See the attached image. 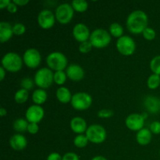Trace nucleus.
Segmentation results:
<instances>
[{
  "instance_id": "f257e3e1",
  "label": "nucleus",
  "mask_w": 160,
  "mask_h": 160,
  "mask_svg": "<svg viewBox=\"0 0 160 160\" xmlns=\"http://www.w3.org/2000/svg\"><path fill=\"white\" fill-rule=\"evenodd\" d=\"M148 17L146 12L143 10L137 9L128 15L127 18V28L134 34H140L143 33L145 29L148 28Z\"/></svg>"
},
{
  "instance_id": "f03ea898",
  "label": "nucleus",
  "mask_w": 160,
  "mask_h": 160,
  "mask_svg": "<svg viewBox=\"0 0 160 160\" xmlns=\"http://www.w3.org/2000/svg\"><path fill=\"white\" fill-rule=\"evenodd\" d=\"M46 63L52 71H64L68 67V59L62 52H53L47 56Z\"/></svg>"
},
{
  "instance_id": "7ed1b4c3",
  "label": "nucleus",
  "mask_w": 160,
  "mask_h": 160,
  "mask_svg": "<svg viewBox=\"0 0 160 160\" xmlns=\"http://www.w3.org/2000/svg\"><path fill=\"white\" fill-rule=\"evenodd\" d=\"M2 67L6 71L11 73H17L20 71L23 67V58L20 57L19 54L16 52H8L2 58Z\"/></svg>"
},
{
  "instance_id": "20e7f679",
  "label": "nucleus",
  "mask_w": 160,
  "mask_h": 160,
  "mask_svg": "<svg viewBox=\"0 0 160 160\" xmlns=\"http://www.w3.org/2000/svg\"><path fill=\"white\" fill-rule=\"evenodd\" d=\"M34 81L39 88L45 90L54 83V73L48 67L41 68L35 73Z\"/></svg>"
},
{
  "instance_id": "39448f33",
  "label": "nucleus",
  "mask_w": 160,
  "mask_h": 160,
  "mask_svg": "<svg viewBox=\"0 0 160 160\" xmlns=\"http://www.w3.org/2000/svg\"><path fill=\"white\" fill-rule=\"evenodd\" d=\"M112 36L109 31L102 28H97L91 33L90 42L96 48H104L110 44Z\"/></svg>"
},
{
  "instance_id": "423d86ee",
  "label": "nucleus",
  "mask_w": 160,
  "mask_h": 160,
  "mask_svg": "<svg viewBox=\"0 0 160 160\" xmlns=\"http://www.w3.org/2000/svg\"><path fill=\"white\" fill-rule=\"evenodd\" d=\"M85 135L89 142L97 145L103 143L107 137L106 129L99 124L90 125L86 131Z\"/></svg>"
},
{
  "instance_id": "0eeeda50",
  "label": "nucleus",
  "mask_w": 160,
  "mask_h": 160,
  "mask_svg": "<svg viewBox=\"0 0 160 160\" xmlns=\"http://www.w3.org/2000/svg\"><path fill=\"white\" fill-rule=\"evenodd\" d=\"M70 104H71L72 107L76 110H86L92 106V97L87 92H77L74 95H73Z\"/></svg>"
},
{
  "instance_id": "6e6552de",
  "label": "nucleus",
  "mask_w": 160,
  "mask_h": 160,
  "mask_svg": "<svg viewBox=\"0 0 160 160\" xmlns=\"http://www.w3.org/2000/svg\"><path fill=\"white\" fill-rule=\"evenodd\" d=\"M116 47L119 52L124 56H132L136 50V43L134 39L128 35H123L117 39Z\"/></svg>"
},
{
  "instance_id": "1a4fd4ad",
  "label": "nucleus",
  "mask_w": 160,
  "mask_h": 160,
  "mask_svg": "<svg viewBox=\"0 0 160 160\" xmlns=\"http://www.w3.org/2000/svg\"><path fill=\"white\" fill-rule=\"evenodd\" d=\"M74 14V10L71 4L62 3L56 7L55 11L56 19L61 24H67L72 20Z\"/></svg>"
},
{
  "instance_id": "9d476101",
  "label": "nucleus",
  "mask_w": 160,
  "mask_h": 160,
  "mask_svg": "<svg viewBox=\"0 0 160 160\" xmlns=\"http://www.w3.org/2000/svg\"><path fill=\"white\" fill-rule=\"evenodd\" d=\"M23 63L30 69H36L42 62L40 52L34 48H28L23 55Z\"/></svg>"
},
{
  "instance_id": "9b49d317",
  "label": "nucleus",
  "mask_w": 160,
  "mask_h": 160,
  "mask_svg": "<svg viewBox=\"0 0 160 160\" xmlns=\"http://www.w3.org/2000/svg\"><path fill=\"white\" fill-rule=\"evenodd\" d=\"M38 23L42 29L48 30L52 28L56 23V16L49 9H42L38 15Z\"/></svg>"
},
{
  "instance_id": "f8f14e48",
  "label": "nucleus",
  "mask_w": 160,
  "mask_h": 160,
  "mask_svg": "<svg viewBox=\"0 0 160 160\" xmlns=\"http://www.w3.org/2000/svg\"><path fill=\"white\" fill-rule=\"evenodd\" d=\"M45 117V110L41 106L32 105L28 108L25 113V117L28 123H38Z\"/></svg>"
},
{
  "instance_id": "ddd939ff",
  "label": "nucleus",
  "mask_w": 160,
  "mask_h": 160,
  "mask_svg": "<svg viewBox=\"0 0 160 160\" xmlns=\"http://www.w3.org/2000/svg\"><path fill=\"white\" fill-rule=\"evenodd\" d=\"M125 125L129 130L132 131H139L143 129L145 125V118L142 114H130L125 120Z\"/></svg>"
},
{
  "instance_id": "4468645a",
  "label": "nucleus",
  "mask_w": 160,
  "mask_h": 160,
  "mask_svg": "<svg viewBox=\"0 0 160 160\" xmlns=\"http://www.w3.org/2000/svg\"><path fill=\"white\" fill-rule=\"evenodd\" d=\"M72 34L76 41L80 43L89 41L91 36V32L88 26L84 23H78L75 24V26L72 30Z\"/></svg>"
},
{
  "instance_id": "2eb2a0df",
  "label": "nucleus",
  "mask_w": 160,
  "mask_h": 160,
  "mask_svg": "<svg viewBox=\"0 0 160 160\" xmlns=\"http://www.w3.org/2000/svg\"><path fill=\"white\" fill-rule=\"evenodd\" d=\"M67 78L75 82H79L84 78V70L82 67L78 64H70L66 69Z\"/></svg>"
},
{
  "instance_id": "dca6fc26",
  "label": "nucleus",
  "mask_w": 160,
  "mask_h": 160,
  "mask_svg": "<svg viewBox=\"0 0 160 160\" xmlns=\"http://www.w3.org/2000/svg\"><path fill=\"white\" fill-rule=\"evenodd\" d=\"M9 145L15 151H23L28 145V140L23 134H16L9 139Z\"/></svg>"
},
{
  "instance_id": "f3484780",
  "label": "nucleus",
  "mask_w": 160,
  "mask_h": 160,
  "mask_svg": "<svg viewBox=\"0 0 160 160\" xmlns=\"http://www.w3.org/2000/svg\"><path fill=\"white\" fill-rule=\"evenodd\" d=\"M87 122L81 117H75L70 120V129L73 133L78 134H85L88 129Z\"/></svg>"
},
{
  "instance_id": "a211bd4d",
  "label": "nucleus",
  "mask_w": 160,
  "mask_h": 160,
  "mask_svg": "<svg viewBox=\"0 0 160 160\" xmlns=\"http://www.w3.org/2000/svg\"><path fill=\"white\" fill-rule=\"evenodd\" d=\"M13 35L12 26L8 22L2 21L0 23V42L1 43L8 42Z\"/></svg>"
},
{
  "instance_id": "6ab92c4d",
  "label": "nucleus",
  "mask_w": 160,
  "mask_h": 160,
  "mask_svg": "<svg viewBox=\"0 0 160 160\" xmlns=\"http://www.w3.org/2000/svg\"><path fill=\"white\" fill-rule=\"evenodd\" d=\"M144 105L148 112L156 114L160 110V98L155 96H147L144 101Z\"/></svg>"
},
{
  "instance_id": "aec40b11",
  "label": "nucleus",
  "mask_w": 160,
  "mask_h": 160,
  "mask_svg": "<svg viewBox=\"0 0 160 160\" xmlns=\"http://www.w3.org/2000/svg\"><path fill=\"white\" fill-rule=\"evenodd\" d=\"M152 133L148 128H143L140 130L136 134V141L138 144L142 146H146L149 145L152 142Z\"/></svg>"
},
{
  "instance_id": "412c9836",
  "label": "nucleus",
  "mask_w": 160,
  "mask_h": 160,
  "mask_svg": "<svg viewBox=\"0 0 160 160\" xmlns=\"http://www.w3.org/2000/svg\"><path fill=\"white\" fill-rule=\"evenodd\" d=\"M56 96L59 102L62 103V104H67L71 102L73 95H72L71 92L67 87L62 86L56 90Z\"/></svg>"
},
{
  "instance_id": "4be33fe9",
  "label": "nucleus",
  "mask_w": 160,
  "mask_h": 160,
  "mask_svg": "<svg viewBox=\"0 0 160 160\" xmlns=\"http://www.w3.org/2000/svg\"><path fill=\"white\" fill-rule=\"evenodd\" d=\"M48 98L46 91L42 88H38L34 91L32 94V101L34 103V105L38 106H42V104L46 102Z\"/></svg>"
},
{
  "instance_id": "5701e85b",
  "label": "nucleus",
  "mask_w": 160,
  "mask_h": 160,
  "mask_svg": "<svg viewBox=\"0 0 160 160\" xmlns=\"http://www.w3.org/2000/svg\"><path fill=\"white\" fill-rule=\"evenodd\" d=\"M28 121L23 118H18L13 122L12 124V128H13L14 131H17L18 134H21V133L28 131Z\"/></svg>"
},
{
  "instance_id": "b1692460",
  "label": "nucleus",
  "mask_w": 160,
  "mask_h": 160,
  "mask_svg": "<svg viewBox=\"0 0 160 160\" xmlns=\"http://www.w3.org/2000/svg\"><path fill=\"white\" fill-rule=\"evenodd\" d=\"M109 32L111 36L117 38V39L123 36V28L119 23H111L109 28Z\"/></svg>"
},
{
  "instance_id": "393cba45",
  "label": "nucleus",
  "mask_w": 160,
  "mask_h": 160,
  "mask_svg": "<svg viewBox=\"0 0 160 160\" xmlns=\"http://www.w3.org/2000/svg\"><path fill=\"white\" fill-rule=\"evenodd\" d=\"M29 92L23 88H20L16 92L14 95V100L17 104H23L28 100Z\"/></svg>"
},
{
  "instance_id": "a878e982",
  "label": "nucleus",
  "mask_w": 160,
  "mask_h": 160,
  "mask_svg": "<svg viewBox=\"0 0 160 160\" xmlns=\"http://www.w3.org/2000/svg\"><path fill=\"white\" fill-rule=\"evenodd\" d=\"M73 10L78 12H84L88 8V3L85 0H73L71 2Z\"/></svg>"
},
{
  "instance_id": "bb28decb",
  "label": "nucleus",
  "mask_w": 160,
  "mask_h": 160,
  "mask_svg": "<svg viewBox=\"0 0 160 160\" xmlns=\"http://www.w3.org/2000/svg\"><path fill=\"white\" fill-rule=\"evenodd\" d=\"M160 85V76L158 74H152L150 75L148 77V80H147V86L151 90H155V89L158 88Z\"/></svg>"
},
{
  "instance_id": "cd10ccee",
  "label": "nucleus",
  "mask_w": 160,
  "mask_h": 160,
  "mask_svg": "<svg viewBox=\"0 0 160 160\" xmlns=\"http://www.w3.org/2000/svg\"><path fill=\"white\" fill-rule=\"evenodd\" d=\"M89 141L88 138L86 137L85 134H78L76 137L73 139V145L77 147V148H84L88 145Z\"/></svg>"
},
{
  "instance_id": "c85d7f7f",
  "label": "nucleus",
  "mask_w": 160,
  "mask_h": 160,
  "mask_svg": "<svg viewBox=\"0 0 160 160\" xmlns=\"http://www.w3.org/2000/svg\"><path fill=\"white\" fill-rule=\"evenodd\" d=\"M149 67L153 73L160 76V55L155 56L152 59Z\"/></svg>"
},
{
  "instance_id": "c756f323",
  "label": "nucleus",
  "mask_w": 160,
  "mask_h": 160,
  "mask_svg": "<svg viewBox=\"0 0 160 160\" xmlns=\"http://www.w3.org/2000/svg\"><path fill=\"white\" fill-rule=\"evenodd\" d=\"M67 79V76L66 72L64 71H57L54 73V83L57 85L62 87L66 83Z\"/></svg>"
},
{
  "instance_id": "7c9ffc66",
  "label": "nucleus",
  "mask_w": 160,
  "mask_h": 160,
  "mask_svg": "<svg viewBox=\"0 0 160 160\" xmlns=\"http://www.w3.org/2000/svg\"><path fill=\"white\" fill-rule=\"evenodd\" d=\"M35 84L34 80H32L30 78H24L21 80V82H20V86H21V88L25 89V90L28 91L34 88V85Z\"/></svg>"
},
{
  "instance_id": "2f4dec72",
  "label": "nucleus",
  "mask_w": 160,
  "mask_h": 160,
  "mask_svg": "<svg viewBox=\"0 0 160 160\" xmlns=\"http://www.w3.org/2000/svg\"><path fill=\"white\" fill-rule=\"evenodd\" d=\"M144 38L147 41H152L156 38V32L153 28H146L145 31L142 33Z\"/></svg>"
},
{
  "instance_id": "473e14b6",
  "label": "nucleus",
  "mask_w": 160,
  "mask_h": 160,
  "mask_svg": "<svg viewBox=\"0 0 160 160\" xmlns=\"http://www.w3.org/2000/svg\"><path fill=\"white\" fill-rule=\"evenodd\" d=\"M12 31H13V34L15 35H23L26 32V27L22 23H16L12 26Z\"/></svg>"
},
{
  "instance_id": "72a5a7b5",
  "label": "nucleus",
  "mask_w": 160,
  "mask_h": 160,
  "mask_svg": "<svg viewBox=\"0 0 160 160\" xmlns=\"http://www.w3.org/2000/svg\"><path fill=\"white\" fill-rule=\"evenodd\" d=\"M92 48H93V46H92L90 41H87V42H82V43L80 44L79 47H78V50L81 53L86 54V53L90 52L92 51Z\"/></svg>"
},
{
  "instance_id": "f704fd0d",
  "label": "nucleus",
  "mask_w": 160,
  "mask_h": 160,
  "mask_svg": "<svg viewBox=\"0 0 160 160\" xmlns=\"http://www.w3.org/2000/svg\"><path fill=\"white\" fill-rule=\"evenodd\" d=\"M98 117L102 119H109L113 116V111L109 109H101L97 113Z\"/></svg>"
},
{
  "instance_id": "c9c22d12",
  "label": "nucleus",
  "mask_w": 160,
  "mask_h": 160,
  "mask_svg": "<svg viewBox=\"0 0 160 160\" xmlns=\"http://www.w3.org/2000/svg\"><path fill=\"white\" fill-rule=\"evenodd\" d=\"M149 130L151 132L154 134H160V122L159 121H154L150 124Z\"/></svg>"
},
{
  "instance_id": "e433bc0d",
  "label": "nucleus",
  "mask_w": 160,
  "mask_h": 160,
  "mask_svg": "<svg viewBox=\"0 0 160 160\" xmlns=\"http://www.w3.org/2000/svg\"><path fill=\"white\" fill-rule=\"evenodd\" d=\"M39 131L38 123H29L28 128V132L31 134H36Z\"/></svg>"
},
{
  "instance_id": "4c0bfd02",
  "label": "nucleus",
  "mask_w": 160,
  "mask_h": 160,
  "mask_svg": "<svg viewBox=\"0 0 160 160\" xmlns=\"http://www.w3.org/2000/svg\"><path fill=\"white\" fill-rule=\"evenodd\" d=\"M62 160H80V159L76 153L67 152L62 156Z\"/></svg>"
},
{
  "instance_id": "58836bf2",
  "label": "nucleus",
  "mask_w": 160,
  "mask_h": 160,
  "mask_svg": "<svg viewBox=\"0 0 160 160\" xmlns=\"http://www.w3.org/2000/svg\"><path fill=\"white\" fill-rule=\"evenodd\" d=\"M47 160H62V156L58 152H52L48 156Z\"/></svg>"
},
{
  "instance_id": "ea45409f",
  "label": "nucleus",
  "mask_w": 160,
  "mask_h": 160,
  "mask_svg": "<svg viewBox=\"0 0 160 160\" xmlns=\"http://www.w3.org/2000/svg\"><path fill=\"white\" fill-rule=\"evenodd\" d=\"M17 8H18V6H17L13 2H11L9 3V6H8L7 10L8 12H10V13H15L17 11Z\"/></svg>"
},
{
  "instance_id": "a19ab883",
  "label": "nucleus",
  "mask_w": 160,
  "mask_h": 160,
  "mask_svg": "<svg viewBox=\"0 0 160 160\" xmlns=\"http://www.w3.org/2000/svg\"><path fill=\"white\" fill-rule=\"evenodd\" d=\"M13 2L17 6H24L30 2L29 0H14Z\"/></svg>"
},
{
  "instance_id": "79ce46f5",
  "label": "nucleus",
  "mask_w": 160,
  "mask_h": 160,
  "mask_svg": "<svg viewBox=\"0 0 160 160\" xmlns=\"http://www.w3.org/2000/svg\"><path fill=\"white\" fill-rule=\"evenodd\" d=\"M10 2V0H1L0 1V9H7L8 6H9Z\"/></svg>"
},
{
  "instance_id": "37998d69",
  "label": "nucleus",
  "mask_w": 160,
  "mask_h": 160,
  "mask_svg": "<svg viewBox=\"0 0 160 160\" xmlns=\"http://www.w3.org/2000/svg\"><path fill=\"white\" fill-rule=\"evenodd\" d=\"M6 70L1 66V67H0V81H2L3 80L5 79V78H6Z\"/></svg>"
},
{
  "instance_id": "c03bdc74",
  "label": "nucleus",
  "mask_w": 160,
  "mask_h": 160,
  "mask_svg": "<svg viewBox=\"0 0 160 160\" xmlns=\"http://www.w3.org/2000/svg\"><path fill=\"white\" fill-rule=\"evenodd\" d=\"M6 114H7V110H6L5 108L2 107L1 109H0V116H1L2 117H5V116H6Z\"/></svg>"
},
{
  "instance_id": "a18cd8bd",
  "label": "nucleus",
  "mask_w": 160,
  "mask_h": 160,
  "mask_svg": "<svg viewBox=\"0 0 160 160\" xmlns=\"http://www.w3.org/2000/svg\"><path fill=\"white\" fill-rule=\"evenodd\" d=\"M91 160H107V159H106V158H105L104 156H95V157L92 158Z\"/></svg>"
},
{
  "instance_id": "49530a36",
  "label": "nucleus",
  "mask_w": 160,
  "mask_h": 160,
  "mask_svg": "<svg viewBox=\"0 0 160 160\" xmlns=\"http://www.w3.org/2000/svg\"><path fill=\"white\" fill-rule=\"evenodd\" d=\"M159 155H160V151H159Z\"/></svg>"
}]
</instances>
